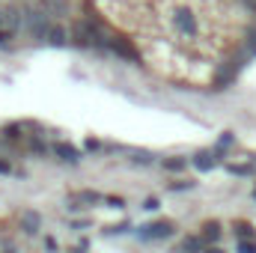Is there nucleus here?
<instances>
[{"mask_svg": "<svg viewBox=\"0 0 256 253\" xmlns=\"http://www.w3.org/2000/svg\"><path fill=\"white\" fill-rule=\"evenodd\" d=\"M236 232H238V236H250L254 226H250V224H236Z\"/></svg>", "mask_w": 256, "mask_h": 253, "instance_id": "ddd939ff", "label": "nucleus"}, {"mask_svg": "<svg viewBox=\"0 0 256 253\" xmlns=\"http://www.w3.org/2000/svg\"><path fill=\"white\" fill-rule=\"evenodd\" d=\"M194 164H196L200 170H208L214 161H212V155H206V152H202V155H196V161H194Z\"/></svg>", "mask_w": 256, "mask_h": 253, "instance_id": "9b49d317", "label": "nucleus"}, {"mask_svg": "<svg viewBox=\"0 0 256 253\" xmlns=\"http://www.w3.org/2000/svg\"><path fill=\"white\" fill-rule=\"evenodd\" d=\"M143 238H170L173 236V224H167V220H158V224H152V226H143V232H140Z\"/></svg>", "mask_w": 256, "mask_h": 253, "instance_id": "7ed1b4c3", "label": "nucleus"}, {"mask_svg": "<svg viewBox=\"0 0 256 253\" xmlns=\"http://www.w3.org/2000/svg\"><path fill=\"white\" fill-rule=\"evenodd\" d=\"M12 33H15V30H0V45H6V42L12 39Z\"/></svg>", "mask_w": 256, "mask_h": 253, "instance_id": "2eb2a0df", "label": "nucleus"}, {"mask_svg": "<svg viewBox=\"0 0 256 253\" xmlns=\"http://www.w3.org/2000/svg\"><path fill=\"white\" fill-rule=\"evenodd\" d=\"M54 152H57L63 161H78V158H80V152H78L74 146H68V143H57V146H54Z\"/></svg>", "mask_w": 256, "mask_h": 253, "instance_id": "423d86ee", "label": "nucleus"}, {"mask_svg": "<svg viewBox=\"0 0 256 253\" xmlns=\"http://www.w3.org/2000/svg\"><path fill=\"white\" fill-rule=\"evenodd\" d=\"M6 24H9V30H18V24H21L18 9H9V12H6Z\"/></svg>", "mask_w": 256, "mask_h": 253, "instance_id": "9d476101", "label": "nucleus"}, {"mask_svg": "<svg viewBox=\"0 0 256 253\" xmlns=\"http://www.w3.org/2000/svg\"><path fill=\"white\" fill-rule=\"evenodd\" d=\"M74 33H78V39H80L84 45H98V42H102V33H98L92 24H86V21H80V24L74 27Z\"/></svg>", "mask_w": 256, "mask_h": 253, "instance_id": "20e7f679", "label": "nucleus"}, {"mask_svg": "<svg viewBox=\"0 0 256 253\" xmlns=\"http://www.w3.org/2000/svg\"><path fill=\"white\" fill-rule=\"evenodd\" d=\"M173 27H176V33L185 36V39H196V36H200V21H196V15H194L191 9H185V6H179V9L173 12Z\"/></svg>", "mask_w": 256, "mask_h": 253, "instance_id": "f257e3e1", "label": "nucleus"}, {"mask_svg": "<svg viewBox=\"0 0 256 253\" xmlns=\"http://www.w3.org/2000/svg\"><path fill=\"white\" fill-rule=\"evenodd\" d=\"M78 200H80V202H104V196H102V194H96V190H80V194H78Z\"/></svg>", "mask_w": 256, "mask_h": 253, "instance_id": "1a4fd4ad", "label": "nucleus"}, {"mask_svg": "<svg viewBox=\"0 0 256 253\" xmlns=\"http://www.w3.org/2000/svg\"><path fill=\"white\" fill-rule=\"evenodd\" d=\"M45 42H51V45H63V42H66L63 27H48V33H45Z\"/></svg>", "mask_w": 256, "mask_h": 253, "instance_id": "6e6552de", "label": "nucleus"}, {"mask_svg": "<svg viewBox=\"0 0 256 253\" xmlns=\"http://www.w3.org/2000/svg\"><path fill=\"white\" fill-rule=\"evenodd\" d=\"M238 250H242V253H254L256 248L250 244V242H242V244H238Z\"/></svg>", "mask_w": 256, "mask_h": 253, "instance_id": "dca6fc26", "label": "nucleus"}, {"mask_svg": "<svg viewBox=\"0 0 256 253\" xmlns=\"http://www.w3.org/2000/svg\"><path fill=\"white\" fill-rule=\"evenodd\" d=\"M108 202H110V206H116V208H122V200H120V196H108Z\"/></svg>", "mask_w": 256, "mask_h": 253, "instance_id": "a211bd4d", "label": "nucleus"}, {"mask_svg": "<svg viewBox=\"0 0 256 253\" xmlns=\"http://www.w3.org/2000/svg\"><path fill=\"white\" fill-rule=\"evenodd\" d=\"M218 236H220V226L218 224H208L206 226V242H218Z\"/></svg>", "mask_w": 256, "mask_h": 253, "instance_id": "f8f14e48", "label": "nucleus"}, {"mask_svg": "<svg viewBox=\"0 0 256 253\" xmlns=\"http://www.w3.org/2000/svg\"><path fill=\"white\" fill-rule=\"evenodd\" d=\"M143 208H149V212H152V208H158V200H155V196H152V200H146V206H143Z\"/></svg>", "mask_w": 256, "mask_h": 253, "instance_id": "6ab92c4d", "label": "nucleus"}, {"mask_svg": "<svg viewBox=\"0 0 256 253\" xmlns=\"http://www.w3.org/2000/svg\"><path fill=\"white\" fill-rule=\"evenodd\" d=\"M42 6H45L51 15H66V12H68V0H42Z\"/></svg>", "mask_w": 256, "mask_h": 253, "instance_id": "0eeeda50", "label": "nucleus"}, {"mask_svg": "<svg viewBox=\"0 0 256 253\" xmlns=\"http://www.w3.org/2000/svg\"><path fill=\"white\" fill-rule=\"evenodd\" d=\"M248 54H256V30H250V48H248Z\"/></svg>", "mask_w": 256, "mask_h": 253, "instance_id": "f3484780", "label": "nucleus"}, {"mask_svg": "<svg viewBox=\"0 0 256 253\" xmlns=\"http://www.w3.org/2000/svg\"><path fill=\"white\" fill-rule=\"evenodd\" d=\"M185 248H188V250H200V248H202V242H200V238H188V242H185Z\"/></svg>", "mask_w": 256, "mask_h": 253, "instance_id": "4468645a", "label": "nucleus"}, {"mask_svg": "<svg viewBox=\"0 0 256 253\" xmlns=\"http://www.w3.org/2000/svg\"><path fill=\"white\" fill-rule=\"evenodd\" d=\"M27 30L36 36V39H45L48 27H51V12L48 9H27Z\"/></svg>", "mask_w": 256, "mask_h": 253, "instance_id": "f03ea898", "label": "nucleus"}, {"mask_svg": "<svg viewBox=\"0 0 256 253\" xmlns=\"http://www.w3.org/2000/svg\"><path fill=\"white\" fill-rule=\"evenodd\" d=\"M39 226H42V218H39L36 212H24V214H21V230H24V232H36Z\"/></svg>", "mask_w": 256, "mask_h": 253, "instance_id": "39448f33", "label": "nucleus"}, {"mask_svg": "<svg viewBox=\"0 0 256 253\" xmlns=\"http://www.w3.org/2000/svg\"><path fill=\"white\" fill-rule=\"evenodd\" d=\"M3 15H6V12H0V24H3Z\"/></svg>", "mask_w": 256, "mask_h": 253, "instance_id": "aec40b11", "label": "nucleus"}]
</instances>
